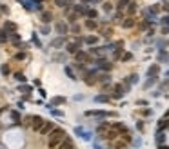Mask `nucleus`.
Instances as JSON below:
<instances>
[{
    "mask_svg": "<svg viewBox=\"0 0 169 149\" xmlns=\"http://www.w3.org/2000/svg\"><path fill=\"white\" fill-rule=\"evenodd\" d=\"M67 138L66 131L62 129V127H55V129L49 133V138H47V149H58L60 144Z\"/></svg>",
    "mask_w": 169,
    "mask_h": 149,
    "instance_id": "1",
    "label": "nucleus"
},
{
    "mask_svg": "<svg viewBox=\"0 0 169 149\" xmlns=\"http://www.w3.org/2000/svg\"><path fill=\"white\" fill-rule=\"evenodd\" d=\"M84 115L86 116H93V118H111V116H118L116 111H106V109H89Z\"/></svg>",
    "mask_w": 169,
    "mask_h": 149,
    "instance_id": "2",
    "label": "nucleus"
},
{
    "mask_svg": "<svg viewBox=\"0 0 169 149\" xmlns=\"http://www.w3.org/2000/svg\"><path fill=\"white\" fill-rule=\"evenodd\" d=\"M93 64L96 66V69H102L104 73L111 71V67H113V64L109 60H106V58H96V60H93Z\"/></svg>",
    "mask_w": 169,
    "mask_h": 149,
    "instance_id": "3",
    "label": "nucleus"
},
{
    "mask_svg": "<svg viewBox=\"0 0 169 149\" xmlns=\"http://www.w3.org/2000/svg\"><path fill=\"white\" fill-rule=\"evenodd\" d=\"M55 33L58 36H66L69 33V24L64 22V20H58V22H55Z\"/></svg>",
    "mask_w": 169,
    "mask_h": 149,
    "instance_id": "4",
    "label": "nucleus"
},
{
    "mask_svg": "<svg viewBox=\"0 0 169 149\" xmlns=\"http://www.w3.org/2000/svg\"><path fill=\"white\" fill-rule=\"evenodd\" d=\"M44 122H45V120H44L40 115H33V116H31V129H33L35 133H38L40 127L44 125Z\"/></svg>",
    "mask_w": 169,
    "mask_h": 149,
    "instance_id": "5",
    "label": "nucleus"
},
{
    "mask_svg": "<svg viewBox=\"0 0 169 149\" xmlns=\"http://www.w3.org/2000/svg\"><path fill=\"white\" fill-rule=\"evenodd\" d=\"M75 58H77V62H80V64H93V60H91V56H89V53H86V51H78L77 55H75Z\"/></svg>",
    "mask_w": 169,
    "mask_h": 149,
    "instance_id": "6",
    "label": "nucleus"
},
{
    "mask_svg": "<svg viewBox=\"0 0 169 149\" xmlns=\"http://www.w3.org/2000/svg\"><path fill=\"white\" fill-rule=\"evenodd\" d=\"M55 127H57V125H55V124H53L51 120H45V122H44V125L40 127L38 135H49V133H51V131L55 129Z\"/></svg>",
    "mask_w": 169,
    "mask_h": 149,
    "instance_id": "7",
    "label": "nucleus"
},
{
    "mask_svg": "<svg viewBox=\"0 0 169 149\" xmlns=\"http://www.w3.org/2000/svg\"><path fill=\"white\" fill-rule=\"evenodd\" d=\"M111 149H127V142L122 136H118L116 140L111 142Z\"/></svg>",
    "mask_w": 169,
    "mask_h": 149,
    "instance_id": "8",
    "label": "nucleus"
},
{
    "mask_svg": "<svg viewBox=\"0 0 169 149\" xmlns=\"http://www.w3.org/2000/svg\"><path fill=\"white\" fill-rule=\"evenodd\" d=\"M66 102H67V100H66L64 96H55V98L51 100V104H49V105H45V107H47V109H53L55 105H62V104H66Z\"/></svg>",
    "mask_w": 169,
    "mask_h": 149,
    "instance_id": "9",
    "label": "nucleus"
},
{
    "mask_svg": "<svg viewBox=\"0 0 169 149\" xmlns=\"http://www.w3.org/2000/svg\"><path fill=\"white\" fill-rule=\"evenodd\" d=\"M16 29H18L16 24L11 22V20H6V22H4V31H7L9 35H11V33H16Z\"/></svg>",
    "mask_w": 169,
    "mask_h": 149,
    "instance_id": "10",
    "label": "nucleus"
},
{
    "mask_svg": "<svg viewBox=\"0 0 169 149\" xmlns=\"http://www.w3.org/2000/svg\"><path fill=\"white\" fill-rule=\"evenodd\" d=\"M66 46V38L64 36H58V38H55V40H51V47H55V49H60V47H64Z\"/></svg>",
    "mask_w": 169,
    "mask_h": 149,
    "instance_id": "11",
    "label": "nucleus"
},
{
    "mask_svg": "<svg viewBox=\"0 0 169 149\" xmlns=\"http://www.w3.org/2000/svg\"><path fill=\"white\" fill-rule=\"evenodd\" d=\"M84 26H86V27H87L89 31H95L96 27H98V20H93V18H86Z\"/></svg>",
    "mask_w": 169,
    "mask_h": 149,
    "instance_id": "12",
    "label": "nucleus"
},
{
    "mask_svg": "<svg viewBox=\"0 0 169 149\" xmlns=\"http://www.w3.org/2000/svg\"><path fill=\"white\" fill-rule=\"evenodd\" d=\"M58 149H77V145H75V142L71 140V138H66L62 144H60V147Z\"/></svg>",
    "mask_w": 169,
    "mask_h": 149,
    "instance_id": "13",
    "label": "nucleus"
},
{
    "mask_svg": "<svg viewBox=\"0 0 169 149\" xmlns=\"http://www.w3.org/2000/svg\"><path fill=\"white\" fill-rule=\"evenodd\" d=\"M111 129H115V131H118L120 135H122L124 131H127V127H126L122 122H113V124H111Z\"/></svg>",
    "mask_w": 169,
    "mask_h": 149,
    "instance_id": "14",
    "label": "nucleus"
},
{
    "mask_svg": "<svg viewBox=\"0 0 169 149\" xmlns=\"http://www.w3.org/2000/svg\"><path fill=\"white\" fill-rule=\"evenodd\" d=\"M66 51H67L69 55H77V53L80 51V47H78L77 44H73V42H69V44H66Z\"/></svg>",
    "mask_w": 169,
    "mask_h": 149,
    "instance_id": "15",
    "label": "nucleus"
},
{
    "mask_svg": "<svg viewBox=\"0 0 169 149\" xmlns=\"http://www.w3.org/2000/svg\"><path fill=\"white\" fill-rule=\"evenodd\" d=\"M135 24H136V22H135L133 16H127L126 20H122V27H124V29H131V27H135Z\"/></svg>",
    "mask_w": 169,
    "mask_h": 149,
    "instance_id": "16",
    "label": "nucleus"
},
{
    "mask_svg": "<svg viewBox=\"0 0 169 149\" xmlns=\"http://www.w3.org/2000/svg\"><path fill=\"white\" fill-rule=\"evenodd\" d=\"M87 11H89V9H87L86 4H78V6H75V13H77V15H84V16H86Z\"/></svg>",
    "mask_w": 169,
    "mask_h": 149,
    "instance_id": "17",
    "label": "nucleus"
},
{
    "mask_svg": "<svg viewBox=\"0 0 169 149\" xmlns=\"http://www.w3.org/2000/svg\"><path fill=\"white\" fill-rule=\"evenodd\" d=\"M129 4H131V0H118V4H116V9H118V11H126Z\"/></svg>",
    "mask_w": 169,
    "mask_h": 149,
    "instance_id": "18",
    "label": "nucleus"
},
{
    "mask_svg": "<svg viewBox=\"0 0 169 149\" xmlns=\"http://www.w3.org/2000/svg\"><path fill=\"white\" fill-rule=\"evenodd\" d=\"M95 102H100V104H109V102H111V96H107V95H96V96H95Z\"/></svg>",
    "mask_w": 169,
    "mask_h": 149,
    "instance_id": "19",
    "label": "nucleus"
},
{
    "mask_svg": "<svg viewBox=\"0 0 169 149\" xmlns=\"http://www.w3.org/2000/svg\"><path fill=\"white\" fill-rule=\"evenodd\" d=\"M89 55H95V56H100L104 55V47H89Z\"/></svg>",
    "mask_w": 169,
    "mask_h": 149,
    "instance_id": "20",
    "label": "nucleus"
},
{
    "mask_svg": "<svg viewBox=\"0 0 169 149\" xmlns=\"http://www.w3.org/2000/svg\"><path fill=\"white\" fill-rule=\"evenodd\" d=\"M96 42H98V38H96L95 35H89V36L84 38V44H87V46H95Z\"/></svg>",
    "mask_w": 169,
    "mask_h": 149,
    "instance_id": "21",
    "label": "nucleus"
},
{
    "mask_svg": "<svg viewBox=\"0 0 169 149\" xmlns=\"http://www.w3.org/2000/svg\"><path fill=\"white\" fill-rule=\"evenodd\" d=\"M64 71H66V75H67L71 80H78V76L73 73V67H71V66H66V67H64Z\"/></svg>",
    "mask_w": 169,
    "mask_h": 149,
    "instance_id": "22",
    "label": "nucleus"
},
{
    "mask_svg": "<svg viewBox=\"0 0 169 149\" xmlns=\"http://www.w3.org/2000/svg\"><path fill=\"white\" fill-rule=\"evenodd\" d=\"M160 73V67L156 66V64H155V66H151L149 69H147V76H156Z\"/></svg>",
    "mask_w": 169,
    "mask_h": 149,
    "instance_id": "23",
    "label": "nucleus"
},
{
    "mask_svg": "<svg viewBox=\"0 0 169 149\" xmlns=\"http://www.w3.org/2000/svg\"><path fill=\"white\" fill-rule=\"evenodd\" d=\"M51 20H53V15H51V13H47V11L42 13V22H44V24H49Z\"/></svg>",
    "mask_w": 169,
    "mask_h": 149,
    "instance_id": "24",
    "label": "nucleus"
},
{
    "mask_svg": "<svg viewBox=\"0 0 169 149\" xmlns=\"http://www.w3.org/2000/svg\"><path fill=\"white\" fill-rule=\"evenodd\" d=\"M102 7H104V11H106V13H107V15H109V13H113V11H115V6H113V4H111V2H104V4H102Z\"/></svg>",
    "mask_w": 169,
    "mask_h": 149,
    "instance_id": "25",
    "label": "nucleus"
},
{
    "mask_svg": "<svg viewBox=\"0 0 169 149\" xmlns=\"http://www.w3.org/2000/svg\"><path fill=\"white\" fill-rule=\"evenodd\" d=\"M66 15H67V13H66ZM77 20H78V15H77V13H69V15H67V22H69V24H77Z\"/></svg>",
    "mask_w": 169,
    "mask_h": 149,
    "instance_id": "26",
    "label": "nucleus"
},
{
    "mask_svg": "<svg viewBox=\"0 0 169 149\" xmlns=\"http://www.w3.org/2000/svg\"><path fill=\"white\" fill-rule=\"evenodd\" d=\"M86 18H93V20H98V11H96V9H89V11H87V15H86Z\"/></svg>",
    "mask_w": 169,
    "mask_h": 149,
    "instance_id": "27",
    "label": "nucleus"
},
{
    "mask_svg": "<svg viewBox=\"0 0 169 149\" xmlns=\"http://www.w3.org/2000/svg\"><path fill=\"white\" fill-rule=\"evenodd\" d=\"M111 76L107 73H102V75H96V82H109Z\"/></svg>",
    "mask_w": 169,
    "mask_h": 149,
    "instance_id": "28",
    "label": "nucleus"
},
{
    "mask_svg": "<svg viewBox=\"0 0 169 149\" xmlns=\"http://www.w3.org/2000/svg\"><path fill=\"white\" fill-rule=\"evenodd\" d=\"M0 73H2L4 76H9L11 69H9V66H7V64H2V66H0Z\"/></svg>",
    "mask_w": 169,
    "mask_h": 149,
    "instance_id": "29",
    "label": "nucleus"
},
{
    "mask_svg": "<svg viewBox=\"0 0 169 149\" xmlns=\"http://www.w3.org/2000/svg\"><path fill=\"white\" fill-rule=\"evenodd\" d=\"M15 80L16 82H20V84H26V75H24V73H15Z\"/></svg>",
    "mask_w": 169,
    "mask_h": 149,
    "instance_id": "30",
    "label": "nucleus"
},
{
    "mask_svg": "<svg viewBox=\"0 0 169 149\" xmlns=\"http://www.w3.org/2000/svg\"><path fill=\"white\" fill-rule=\"evenodd\" d=\"M7 40H9V33L2 29L0 31V44H4V42H7Z\"/></svg>",
    "mask_w": 169,
    "mask_h": 149,
    "instance_id": "31",
    "label": "nucleus"
},
{
    "mask_svg": "<svg viewBox=\"0 0 169 149\" xmlns=\"http://www.w3.org/2000/svg\"><path fill=\"white\" fill-rule=\"evenodd\" d=\"M69 33L78 35V33H80V26H78V24H71V27H69Z\"/></svg>",
    "mask_w": 169,
    "mask_h": 149,
    "instance_id": "32",
    "label": "nucleus"
},
{
    "mask_svg": "<svg viewBox=\"0 0 169 149\" xmlns=\"http://www.w3.org/2000/svg\"><path fill=\"white\" fill-rule=\"evenodd\" d=\"M167 125H169V120H167V118H162V120L158 122V129L162 131V129H165V127H167Z\"/></svg>",
    "mask_w": 169,
    "mask_h": 149,
    "instance_id": "33",
    "label": "nucleus"
},
{
    "mask_svg": "<svg viewBox=\"0 0 169 149\" xmlns=\"http://www.w3.org/2000/svg\"><path fill=\"white\" fill-rule=\"evenodd\" d=\"M9 40L13 42V44H18V42H20V35L18 33H11L9 35Z\"/></svg>",
    "mask_w": 169,
    "mask_h": 149,
    "instance_id": "34",
    "label": "nucleus"
},
{
    "mask_svg": "<svg viewBox=\"0 0 169 149\" xmlns=\"http://www.w3.org/2000/svg\"><path fill=\"white\" fill-rule=\"evenodd\" d=\"M120 60H122V62H129V60H133V55L131 53H122V56H120Z\"/></svg>",
    "mask_w": 169,
    "mask_h": 149,
    "instance_id": "35",
    "label": "nucleus"
},
{
    "mask_svg": "<svg viewBox=\"0 0 169 149\" xmlns=\"http://www.w3.org/2000/svg\"><path fill=\"white\" fill-rule=\"evenodd\" d=\"M126 11H127V15L131 16V15H133V13L136 11V4H135V2H131V4L127 6V9H126Z\"/></svg>",
    "mask_w": 169,
    "mask_h": 149,
    "instance_id": "36",
    "label": "nucleus"
},
{
    "mask_svg": "<svg viewBox=\"0 0 169 149\" xmlns=\"http://www.w3.org/2000/svg\"><path fill=\"white\" fill-rule=\"evenodd\" d=\"M158 60H160V62H167V60H169V55H167L165 51H160V53H158Z\"/></svg>",
    "mask_w": 169,
    "mask_h": 149,
    "instance_id": "37",
    "label": "nucleus"
},
{
    "mask_svg": "<svg viewBox=\"0 0 169 149\" xmlns=\"http://www.w3.org/2000/svg\"><path fill=\"white\" fill-rule=\"evenodd\" d=\"M122 18H124V11H118V9H116V13H115V18H113V20H116V22H122Z\"/></svg>",
    "mask_w": 169,
    "mask_h": 149,
    "instance_id": "38",
    "label": "nucleus"
},
{
    "mask_svg": "<svg viewBox=\"0 0 169 149\" xmlns=\"http://www.w3.org/2000/svg\"><path fill=\"white\" fill-rule=\"evenodd\" d=\"M13 58H15V60H26V51H18Z\"/></svg>",
    "mask_w": 169,
    "mask_h": 149,
    "instance_id": "39",
    "label": "nucleus"
},
{
    "mask_svg": "<svg viewBox=\"0 0 169 149\" xmlns=\"http://www.w3.org/2000/svg\"><path fill=\"white\" fill-rule=\"evenodd\" d=\"M155 82H156V76H149V80L146 82V86H144V87H146V89H149V87L153 86V84H155Z\"/></svg>",
    "mask_w": 169,
    "mask_h": 149,
    "instance_id": "40",
    "label": "nucleus"
},
{
    "mask_svg": "<svg viewBox=\"0 0 169 149\" xmlns=\"http://www.w3.org/2000/svg\"><path fill=\"white\" fill-rule=\"evenodd\" d=\"M55 4H57L58 7H67V6H69L67 0H55Z\"/></svg>",
    "mask_w": 169,
    "mask_h": 149,
    "instance_id": "41",
    "label": "nucleus"
},
{
    "mask_svg": "<svg viewBox=\"0 0 169 149\" xmlns=\"http://www.w3.org/2000/svg\"><path fill=\"white\" fill-rule=\"evenodd\" d=\"M82 4H86V6H96V4H100V0H82Z\"/></svg>",
    "mask_w": 169,
    "mask_h": 149,
    "instance_id": "42",
    "label": "nucleus"
},
{
    "mask_svg": "<svg viewBox=\"0 0 169 149\" xmlns=\"http://www.w3.org/2000/svg\"><path fill=\"white\" fill-rule=\"evenodd\" d=\"M164 138H165V136H164V133H162V131H158V135H156V144H158V145H162Z\"/></svg>",
    "mask_w": 169,
    "mask_h": 149,
    "instance_id": "43",
    "label": "nucleus"
},
{
    "mask_svg": "<svg viewBox=\"0 0 169 149\" xmlns=\"http://www.w3.org/2000/svg\"><path fill=\"white\" fill-rule=\"evenodd\" d=\"M31 40H33V44L36 46V47H42V44H40V40H38V36L33 33V36H31Z\"/></svg>",
    "mask_w": 169,
    "mask_h": 149,
    "instance_id": "44",
    "label": "nucleus"
},
{
    "mask_svg": "<svg viewBox=\"0 0 169 149\" xmlns=\"http://www.w3.org/2000/svg\"><path fill=\"white\" fill-rule=\"evenodd\" d=\"M53 60H55V62H66V55H55Z\"/></svg>",
    "mask_w": 169,
    "mask_h": 149,
    "instance_id": "45",
    "label": "nucleus"
},
{
    "mask_svg": "<svg viewBox=\"0 0 169 149\" xmlns=\"http://www.w3.org/2000/svg\"><path fill=\"white\" fill-rule=\"evenodd\" d=\"M102 35H104V36H109V35H113V27H106V29H102Z\"/></svg>",
    "mask_w": 169,
    "mask_h": 149,
    "instance_id": "46",
    "label": "nucleus"
},
{
    "mask_svg": "<svg viewBox=\"0 0 169 149\" xmlns=\"http://www.w3.org/2000/svg\"><path fill=\"white\" fill-rule=\"evenodd\" d=\"M160 7H162V6H160V4H153V6H151V7H149V9H151V11H153V13H158V11H160Z\"/></svg>",
    "mask_w": 169,
    "mask_h": 149,
    "instance_id": "47",
    "label": "nucleus"
},
{
    "mask_svg": "<svg viewBox=\"0 0 169 149\" xmlns=\"http://www.w3.org/2000/svg\"><path fill=\"white\" fill-rule=\"evenodd\" d=\"M11 118L18 122V120H20V113H18V111H11Z\"/></svg>",
    "mask_w": 169,
    "mask_h": 149,
    "instance_id": "48",
    "label": "nucleus"
},
{
    "mask_svg": "<svg viewBox=\"0 0 169 149\" xmlns=\"http://www.w3.org/2000/svg\"><path fill=\"white\" fill-rule=\"evenodd\" d=\"M18 91H22V93H29V91H31V87H29V86H20V87H18Z\"/></svg>",
    "mask_w": 169,
    "mask_h": 149,
    "instance_id": "49",
    "label": "nucleus"
},
{
    "mask_svg": "<svg viewBox=\"0 0 169 149\" xmlns=\"http://www.w3.org/2000/svg\"><path fill=\"white\" fill-rule=\"evenodd\" d=\"M51 113H53L55 116H64V113H62V111H58V109H51Z\"/></svg>",
    "mask_w": 169,
    "mask_h": 149,
    "instance_id": "50",
    "label": "nucleus"
},
{
    "mask_svg": "<svg viewBox=\"0 0 169 149\" xmlns=\"http://www.w3.org/2000/svg\"><path fill=\"white\" fill-rule=\"evenodd\" d=\"M49 31H51L49 26H44V27H42V35H49Z\"/></svg>",
    "mask_w": 169,
    "mask_h": 149,
    "instance_id": "51",
    "label": "nucleus"
},
{
    "mask_svg": "<svg viewBox=\"0 0 169 149\" xmlns=\"http://www.w3.org/2000/svg\"><path fill=\"white\" fill-rule=\"evenodd\" d=\"M162 24H164V26H169V15H165V16L162 18Z\"/></svg>",
    "mask_w": 169,
    "mask_h": 149,
    "instance_id": "52",
    "label": "nucleus"
},
{
    "mask_svg": "<svg viewBox=\"0 0 169 149\" xmlns=\"http://www.w3.org/2000/svg\"><path fill=\"white\" fill-rule=\"evenodd\" d=\"M162 9L164 11H169V2H162Z\"/></svg>",
    "mask_w": 169,
    "mask_h": 149,
    "instance_id": "53",
    "label": "nucleus"
},
{
    "mask_svg": "<svg viewBox=\"0 0 169 149\" xmlns=\"http://www.w3.org/2000/svg\"><path fill=\"white\" fill-rule=\"evenodd\" d=\"M162 33L167 35V33H169V26H164V27H162Z\"/></svg>",
    "mask_w": 169,
    "mask_h": 149,
    "instance_id": "54",
    "label": "nucleus"
},
{
    "mask_svg": "<svg viewBox=\"0 0 169 149\" xmlns=\"http://www.w3.org/2000/svg\"><path fill=\"white\" fill-rule=\"evenodd\" d=\"M136 127H138V129H144V122H142V120L136 122Z\"/></svg>",
    "mask_w": 169,
    "mask_h": 149,
    "instance_id": "55",
    "label": "nucleus"
},
{
    "mask_svg": "<svg viewBox=\"0 0 169 149\" xmlns=\"http://www.w3.org/2000/svg\"><path fill=\"white\" fill-rule=\"evenodd\" d=\"M158 149H169V147H167V145H164V144H162V145H158Z\"/></svg>",
    "mask_w": 169,
    "mask_h": 149,
    "instance_id": "56",
    "label": "nucleus"
},
{
    "mask_svg": "<svg viewBox=\"0 0 169 149\" xmlns=\"http://www.w3.org/2000/svg\"><path fill=\"white\" fill-rule=\"evenodd\" d=\"M164 118H169V109L165 111V115H164Z\"/></svg>",
    "mask_w": 169,
    "mask_h": 149,
    "instance_id": "57",
    "label": "nucleus"
}]
</instances>
